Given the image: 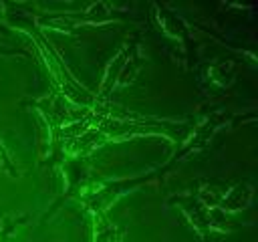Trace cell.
Returning a JSON list of instances; mask_svg holds the SVG:
<instances>
[{
    "mask_svg": "<svg viewBox=\"0 0 258 242\" xmlns=\"http://www.w3.org/2000/svg\"><path fill=\"white\" fill-rule=\"evenodd\" d=\"M2 12H4L2 20L8 26L20 30L32 42L38 60L44 65V69L48 71V75L54 83L56 93H60L73 105L87 109V111H95L97 115H117L123 111V109L115 107L113 103H101L95 93H91L87 87H83L77 81V77L71 73L67 63L62 60V56L54 48V44L48 40L46 32L36 24L34 14L26 12L22 6H16V4H2Z\"/></svg>",
    "mask_w": 258,
    "mask_h": 242,
    "instance_id": "obj_1",
    "label": "cell"
},
{
    "mask_svg": "<svg viewBox=\"0 0 258 242\" xmlns=\"http://www.w3.org/2000/svg\"><path fill=\"white\" fill-rule=\"evenodd\" d=\"M165 173L161 171V167L157 169H151L147 173H141V175H133V177H119V179H97L81 198V206L89 212L91 220H93V226H103V224H109V218H107V212L109 208L121 200L123 196L139 190L141 186H147L151 182H157L161 179Z\"/></svg>",
    "mask_w": 258,
    "mask_h": 242,
    "instance_id": "obj_2",
    "label": "cell"
},
{
    "mask_svg": "<svg viewBox=\"0 0 258 242\" xmlns=\"http://www.w3.org/2000/svg\"><path fill=\"white\" fill-rule=\"evenodd\" d=\"M167 204L181 210V214L187 218V222L191 224L194 232L200 236L202 242H218L220 236L236 230L234 222H230L224 212L208 206L200 192L173 194L169 196Z\"/></svg>",
    "mask_w": 258,
    "mask_h": 242,
    "instance_id": "obj_3",
    "label": "cell"
},
{
    "mask_svg": "<svg viewBox=\"0 0 258 242\" xmlns=\"http://www.w3.org/2000/svg\"><path fill=\"white\" fill-rule=\"evenodd\" d=\"M232 119H234V113H230V111H226V109H214V111H210L202 121H198L196 125H189L187 133H185L183 139L177 143L173 155L161 165V171L167 175L171 169H175V167H177L183 159H187L191 153L204 151L220 129L234 125Z\"/></svg>",
    "mask_w": 258,
    "mask_h": 242,
    "instance_id": "obj_4",
    "label": "cell"
},
{
    "mask_svg": "<svg viewBox=\"0 0 258 242\" xmlns=\"http://www.w3.org/2000/svg\"><path fill=\"white\" fill-rule=\"evenodd\" d=\"M34 20L42 30L48 28V30H56L64 34H75V30L85 24L121 22L125 20V10L105 4V2H97V4H89L73 12H48V14H38V16L34 14Z\"/></svg>",
    "mask_w": 258,
    "mask_h": 242,
    "instance_id": "obj_5",
    "label": "cell"
},
{
    "mask_svg": "<svg viewBox=\"0 0 258 242\" xmlns=\"http://www.w3.org/2000/svg\"><path fill=\"white\" fill-rule=\"evenodd\" d=\"M141 63H143V56H141V38L135 34V36H131L117 50V54L105 67V73H103L99 91L95 93L97 99L101 103H111V93L115 89H119V87H127L135 79V75L139 73Z\"/></svg>",
    "mask_w": 258,
    "mask_h": 242,
    "instance_id": "obj_6",
    "label": "cell"
},
{
    "mask_svg": "<svg viewBox=\"0 0 258 242\" xmlns=\"http://www.w3.org/2000/svg\"><path fill=\"white\" fill-rule=\"evenodd\" d=\"M28 105L32 109H36L40 113V117L46 121L48 125V135H50V151H48V159L56 153L58 149V141H60V135L64 131V127H69L71 123L79 121L87 109H81L77 105H73L71 101H67L60 93L52 91L50 95H44L40 99H32L28 101Z\"/></svg>",
    "mask_w": 258,
    "mask_h": 242,
    "instance_id": "obj_7",
    "label": "cell"
},
{
    "mask_svg": "<svg viewBox=\"0 0 258 242\" xmlns=\"http://www.w3.org/2000/svg\"><path fill=\"white\" fill-rule=\"evenodd\" d=\"M151 18L157 24V28L171 40H175L183 54H185V63L191 67L196 60V40H194V30L191 26L167 4H151Z\"/></svg>",
    "mask_w": 258,
    "mask_h": 242,
    "instance_id": "obj_8",
    "label": "cell"
},
{
    "mask_svg": "<svg viewBox=\"0 0 258 242\" xmlns=\"http://www.w3.org/2000/svg\"><path fill=\"white\" fill-rule=\"evenodd\" d=\"M200 192V196L204 198V202L208 204V206H212V208H216V210H220V212H240V210H244V208H248L250 206V202H252V196H254V190H252V186L248 184V182H240V184H236V186H232L226 194H222V196H214L212 192H208V188H200L198 190Z\"/></svg>",
    "mask_w": 258,
    "mask_h": 242,
    "instance_id": "obj_9",
    "label": "cell"
},
{
    "mask_svg": "<svg viewBox=\"0 0 258 242\" xmlns=\"http://www.w3.org/2000/svg\"><path fill=\"white\" fill-rule=\"evenodd\" d=\"M206 79L210 81L212 87H218V89H226L232 79H234V71L228 63H214L210 69H208V75Z\"/></svg>",
    "mask_w": 258,
    "mask_h": 242,
    "instance_id": "obj_10",
    "label": "cell"
},
{
    "mask_svg": "<svg viewBox=\"0 0 258 242\" xmlns=\"http://www.w3.org/2000/svg\"><path fill=\"white\" fill-rule=\"evenodd\" d=\"M28 220L26 214H20V216H6L2 222H0V242H12V236L16 232V228L20 224H24Z\"/></svg>",
    "mask_w": 258,
    "mask_h": 242,
    "instance_id": "obj_11",
    "label": "cell"
},
{
    "mask_svg": "<svg viewBox=\"0 0 258 242\" xmlns=\"http://www.w3.org/2000/svg\"><path fill=\"white\" fill-rule=\"evenodd\" d=\"M0 165H2V169H4L10 177H20V169H18L16 161L12 159V155L8 153V149H6L4 141H2V137H0Z\"/></svg>",
    "mask_w": 258,
    "mask_h": 242,
    "instance_id": "obj_12",
    "label": "cell"
},
{
    "mask_svg": "<svg viewBox=\"0 0 258 242\" xmlns=\"http://www.w3.org/2000/svg\"><path fill=\"white\" fill-rule=\"evenodd\" d=\"M109 242H123V228H117V226H115V230H113Z\"/></svg>",
    "mask_w": 258,
    "mask_h": 242,
    "instance_id": "obj_13",
    "label": "cell"
}]
</instances>
